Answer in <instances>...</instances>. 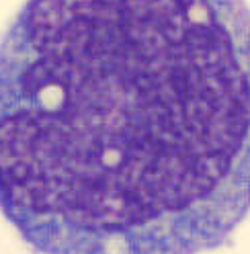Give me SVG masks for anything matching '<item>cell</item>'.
Returning a JSON list of instances; mask_svg holds the SVG:
<instances>
[{
    "label": "cell",
    "mask_w": 250,
    "mask_h": 254,
    "mask_svg": "<svg viewBox=\"0 0 250 254\" xmlns=\"http://www.w3.org/2000/svg\"><path fill=\"white\" fill-rule=\"evenodd\" d=\"M0 213L37 254H201L250 213L246 0H27L0 39Z\"/></svg>",
    "instance_id": "1"
}]
</instances>
